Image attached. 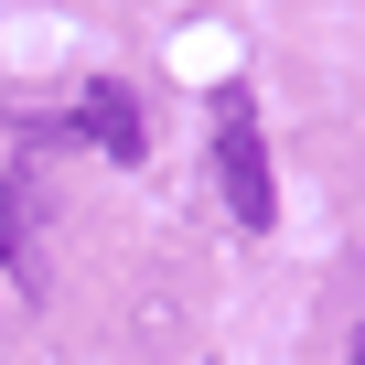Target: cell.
I'll list each match as a JSON object with an SVG mask.
<instances>
[{"mask_svg":"<svg viewBox=\"0 0 365 365\" xmlns=\"http://www.w3.org/2000/svg\"><path fill=\"white\" fill-rule=\"evenodd\" d=\"M215 182H226V215H237L247 237H269V226H279V194H269V140H258L247 86H226V97H215Z\"/></svg>","mask_w":365,"mask_h":365,"instance_id":"obj_1","label":"cell"},{"mask_svg":"<svg viewBox=\"0 0 365 365\" xmlns=\"http://www.w3.org/2000/svg\"><path fill=\"white\" fill-rule=\"evenodd\" d=\"M76 129H86L108 161H140V150H150V129H140V97H129L118 76H97V86L76 97Z\"/></svg>","mask_w":365,"mask_h":365,"instance_id":"obj_2","label":"cell"},{"mask_svg":"<svg viewBox=\"0 0 365 365\" xmlns=\"http://www.w3.org/2000/svg\"><path fill=\"white\" fill-rule=\"evenodd\" d=\"M0 279H33V237H22V194L0 182Z\"/></svg>","mask_w":365,"mask_h":365,"instance_id":"obj_3","label":"cell"},{"mask_svg":"<svg viewBox=\"0 0 365 365\" xmlns=\"http://www.w3.org/2000/svg\"><path fill=\"white\" fill-rule=\"evenodd\" d=\"M354 365H365V333H354Z\"/></svg>","mask_w":365,"mask_h":365,"instance_id":"obj_4","label":"cell"}]
</instances>
